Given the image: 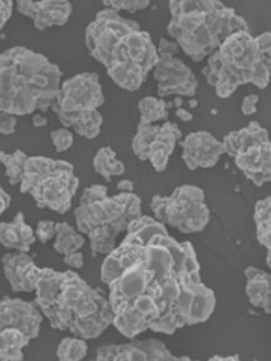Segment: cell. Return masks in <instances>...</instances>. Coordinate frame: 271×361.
<instances>
[{"instance_id":"cell-1","label":"cell","mask_w":271,"mask_h":361,"mask_svg":"<svg viewBox=\"0 0 271 361\" xmlns=\"http://www.w3.org/2000/svg\"><path fill=\"white\" fill-rule=\"evenodd\" d=\"M85 45L120 88L136 92L159 61L150 34L136 20L105 8L85 29Z\"/></svg>"},{"instance_id":"cell-2","label":"cell","mask_w":271,"mask_h":361,"mask_svg":"<svg viewBox=\"0 0 271 361\" xmlns=\"http://www.w3.org/2000/svg\"><path fill=\"white\" fill-rule=\"evenodd\" d=\"M35 304L50 326L84 340L97 339L113 324L108 296L92 288L76 271L42 269Z\"/></svg>"},{"instance_id":"cell-3","label":"cell","mask_w":271,"mask_h":361,"mask_svg":"<svg viewBox=\"0 0 271 361\" xmlns=\"http://www.w3.org/2000/svg\"><path fill=\"white\" fill-rule=\"evenodd\" d=\"M61 85V71L45 55L14 47L0 53V113H47Z\"/></svg>"},{"instance_id":"cell-4","label":"cell","mask_w":271,"mask_h":361,"mask_svg":"<svg viewBox=\"0 0 271 361\" xmlns=\"http://www.w3.org/2000/svg\"><path fill=\"white\" fill-rule=\"evenodd\" d=\"M171 14L168 33L191 61H205L236 32H249L248 23L236 11L222 1H176L169 3Z\"/></svg>"},{"instance_id":"cell-5","label":"cell","mask_w":271,"mask_h":361,"mask_svg":"<svg viewBox=\"0 0 271 361\" xmlns=\"http://www.w3.org/2000/svg\"><path fill=\"white\" fill-rule=\"evenodd\" d=\"M270 33L253 37L250 32H236L207 56L203 75L217 97L225 99L249 82L265 89L270 82Z\"/></svg>"},{"instance_id":"cell-6","label":"cell","mask_w":271,"mask_h":361,"mask_svg":"<svg viewBox=\"0 0 271 361\" xmlns=\"http://www.w3.org/2000/svg\"><path fill=\"white\" fill-rule=\"evenodd\" d=\"M141 215L140 197L134 192L109 197L107 186L94 184L84 190L76 208V229L88 235L95 257L108 255L116 247L118 236Z\"/></svg>"},{"instance_id":"cell-7","label":"cell","mask_w":271,"mask_h":361,"mask_svg":"<svg viewBox=\"0 0 271 361\" xmlns=\"http://www.w3.org/2000/svg\"><path fill=\"white\" fill-rule=\"evenodd\" d=\"M103 87L97 73H80L61 82L50 109L64 128L85 139H95L103 126L99 108L104 104Z\"/></svg>"},{"instance_id":"cell-8","label":"cell","mask_w":271,"mask_h":361,"mask_svg":"<svg viewBox=\"0 0 271 361\" xmlns=\"http://www.w3.org/2000/svg\"><path fill=\"white\" fill-rule=\"evenodd\" d=\"M79 188L74 166L66 160L47 157H28L20 192L33 197L38 208L66 214Z\"/></svg>"},{"instance_id":"cell-9","label":"cell","mask_w":271,"mask_h":361,"mask_svg":"<svg viewBox=\"0 0 271 361\" xmlns=\"http://www.w3.org/2000/svg\"><path fill=\"white\" fill-rule=\"evenodd\" d=\"M150 207L154 219L169 224L184 234L203 231L210 220L205 195L198 186H179L170 197L155 195Z\"/></svg>"},{"instance_id":"cell-10","label":"cell","mask_w":271,"mask_h":361,"mask_svg":"<svg viewBox=\"0 0 271 361\" xmlns=\"http://www.w3.org/2000/svg\"><path fill=\"white\" fill-rule=\"evenodd\" d=\"M154 79L157 82L160 97H194L199 82L194 73L181 59L170 55H160L154 68Z\"/></svg>"},{"instance_id":"cell-11","label":"cell","mask_w":271,"mask_h":361,"mask_svg":"<svg viewBox=\"0 0 271 361\" xmlns=\"http://www.w3.org/2000/svg\"><path fill=\"white\" fill-rule=\"evenodd\" d=\"M97 359L102 361L189 360L170 353L159 340H133L128 344L105 345L99 348Z\"/></svg>"},{"instance_id":"cell-12","label":"cell","mask_w":271,"mask_h":361,"mask_svg":"<svg viewBox=\"0 0 271 361\" xmlns=\"http://www.w3.org/2000/svg\"><path fill=\"white\" fill-rule=\"evenodd\" d=\"M42 323L43 317L37 304L8 296L0 300V330L17 329L33 340L40 334Z\"/></svg>"},{"instance_id":"cell-13","label":"cell","mask_w":271,"mask_h":361,"mask_svg":"<svg viewBox=\"0 0 271 361\" xmlns=\"http://www.w3.org/2000/svg\"><path fill=\"white\" fill-rule=\"evenodd\" d=\"M183 160L190 170L212 168L224 154L222 142L209 132L190 133L183 142Z\"/></svg>"},{"instance_id":"cell-14","label":"cell","mask_w":271,"mask_h":361,"mask_svg":"<svg viewBox=\"0 0 271 361\" xmlns=\"http://www.w3.org/2000/svg\"><path fill=\"white\" fill-rule=\"evenodd\" d=\"M16 6L20 14L33 20L34 27L38 30L66 25L73 13V4L66 0H22Z\"/></svg>"},{"instance_id":"cell-15","label":"cell","mask_w":271,"mask_h":361,"mask_svg":"<svg viewBox=\"0 0 271 361\" xmlns=\"http://www.w3.org/2000/svg\"><path fill=\"white\" fill-rule=\"evenodd\" d=\"M4 276L14 293H34L38 286L42 269L28 252H8L3 259Z\"/></svg>"},{"instance_id":"cell-16","label":"cell","mask_w":271,"mask_h":361,"mask_svg":"<svg viewBox=\"0 0 271 361\" xmlns=\"http://www.w3.org/2000/svg\"><path fill=\"white\" fill-rule=\"evenodd\" d=\"M235 164L255 186L264 185L271 179L270 140L254 142L240 150L235 157Z\"/></svg>"},{"instance_id":"cell-17","label":"cell","mask_w":271,"mask_h":361,"mask_svg":"<svg viewBox=\"0 0 271 361\" xmlns=\"http://www.w3.org/2000/svg\"><path fill=\"white\" fill-rule=\"evenodd\" d=\"M181 137V132L176 124L165 121L160 126V130L147 149V160L157 173H162L168 166L169 159L174 153L178 140Z\"/></svg>"},{"instance_id":"cell-18","label":"cell","mask_w":271,"mask_h":361,"mask_svg":"<svg viewBox=\"0 0 271 361\" xmlns=\"http://www.w3.org/2000/svg\"><path fill=\"white\" fill-rule=\"evenodd\" d=\"M35 241V233L24 214L18 213L11 223H0V244L6 249L28 252Z\"/></svg>"},{"instance_id":"cell-19","label":"cell","mask_w":271,"mask_h":361,"mask_svg":"<svg viewBox=\"0 0 271 361\" xmlns=\"http://www.w3.org/2000/svg\"><path fill=\"white\" fill-rule=\"evenodd\" d=\"M246 275V295L251 305L261 307L266 314H270V275L260 269L250 267L245 270Z\"/></svg>"},{"instance_id":"cell-20","label":"cell","mask_w":271,"mask_h":361,"mask_svg":"<svg viewBox=\"0 0 271 361\" xmlns=\"http://www.w3.org/2000/svg\"><path fill=\"white\" fill-rule=\"evenodd\" d=\"M266 140H270V139L265 128H263L258 121H251L249 126H245L243 129L230 132L228 135H225L222 142V149H224V153L234 158L240 150L249 147L250 144L266 142Z\"/></svg>"},{"instance_id":"cell-21","label":"cell","mask_w":271,"mask_h":361,"mask_svg":"<svg viewBox=\"0 0 271 361\" xmlns=\"http://www.w3.org/2000/svg\"><path fill=\"white\" fill-rule=\"evenodd\" d=\"M30 343L27 335L17 329L0 330V360H23V349Z\"/></svg>"},{"instance_id":"cell-22","label":"cell","mask_w":271,"mask_h":361,"mask_svg":"<svg viewBox=\"0 0 271 361\" xmlns=\"http://www.w3.org/2000/svg\"><path fill=\"white\" fill-rule=\"evenodd\" d=\"M56 234H55L54 247L55 252L61 255H66L71 252H79L84 244L85 239L80 231L73 228L71 224L66 221L56 223L55 225Z\"/></svg>"},{"instance_id":"cell-23","label":"cell","mask_w":271,"mask_h":361,"mask_svg":"<svg viewBox=\"0 0 271 361\" xmlns=\"http://www.w3.org/2000/svg\"><path fill=\"white\" fill-rule=\"evenodd\" d=\"M92 166L95 173L103 176L105 180H110L114 176L124 174L125 166L123 161L116 158L114 150L109 147H103L92 159Z\"/></svg>"},{"instance_id":"cell-24","label":"cell","mask_w":271,"mask_h":361,"mask_svg":"<svg viewBox=\"0 0 271 361\" xmlns=\"http://www.w3.org/2000/svg\"><path fill=\"white\" fill-rule=\"evenodd\" d=\"M271 200L265 197L255 205L254 220L258 240L267 250L271 249Z\"/></svg>"},{"instance_id":"cell-25","label":"cell","mask_w":271,"mask_h":361,"mask_svg":"<svg viewBox=\"0 0 271 361\" xmlns=\"http://www.w3.org/2000/svg\"><path fill=\"white\" fill-rule=\"evenodd\" d=\"M139 113L140 123L152 124L157 121H167L169 116V109L173 106L171 103L164 102L163 99L155 97H145L139 102Z\"/></svg>"},{"instance_id":"cell-26","label":"cell","mask_w":271,"mask_h":361,"mask_svg":"<svg viewBox=\"0 0 271 361\" xmlns=\"http://www.w3.org/2000/svg\"><path fill=\"white\" fill-rule=\"evenodd\" d=\"M27 159V154L22 150H16L13 153L0 152V163L6 168V176L11 185L20 184Z\"/></svg>"},{"instance_id":"cell-27","label":"cell","mask_w":271,"mask_h":361,"mask_svg":"<svg viewBox=\"0 0 271 361\" xmlns=\"http://www.w3.org/2000/svg\"><path fill=\"white\" fill-rule=\"evenodd\" d=\"M159 130H160V126L143 124V123L138 126V130H136V137L133 139L131 147L136 157L143 161L147 160V149L157 137Z\"/></svg>"},{"instance_id":"cell-28","label":"cell","mask_w":271,"mask_h":361,"mask_svg":"<svg viewBox=\"0 0 271 361\" xmlns=\"http://www.w3.org/2000/svg\"><path fill=\"white\" fill-rule=\"evenodd\" d=\"M87 340L78 336L61 340L56 349V356L61 361L82 360L87 356Z\"/></svg>"},{"instance_id":"cell-29","label":"cell","mask_w":271,"mask_h":361,"mask_svg":"<svg viewBox=\"0 0 271 361\" xmlns=\"http://www.w3.org/2000/svg\"><path fill=\"white\" fill-rule=\"evenodd\" d=\"M105 8L113 9L119 13L120 11L136 13V11H144L150 6V1L147 0H105L103 3Z\"/></svg>"},{"instance_id":"cell-30","label":"cell","mask_w":271,"mask_h":361,"mask_svg":"<svg viewBox=\"0 0 271 361\" xmlns=\"http://www.w3.org/2000/svg\"><path fill=\"white\" fill-rule=\"evenodd\" d=\"M50 139H52L55 150L58 153H64L74 144V134L68 128L55 129L54 132H52L50 134Z\"/></svg>"},{"instance_id":"cell-31","label":"cell","mask_w":271,"mask_h":361,"mask_svg":"<svg viewBox=\"0 0 271 361\" xmlns=\"http://www.w3.org/2000/svg\"><path fill=\"white\" fill-rule=\"evenodd\" d=\"M55 225H56V223L52 221V220L39 221L38 225H37V229L34 230L37 240L40 241L42 244H47L48 241L54 239L55 234H56Z\"/></svg>"},{"instance_id":"cell-32","label":"cell","mask_w":271,"mask_h":361,"mask_svg":"<svg viewBox=\"0 0 271 361\" xmlns=\"http://www.w3.org/2000/svg\"><path fill=\"white\" fill-rule=\"evenodd\" d=\"M18 119L16 115L0 113V134L11 135L17 132Z\"/></svg>"},{"instance_id":"cell-33","label":"cell","mask_w":271,"mask_h":361,"mask_svg":"<svg viewBox=\"0 0 271 361\" xmlns=\"http://www.w3.org/2000/svg\"><path fill=\"white\" fill-rule=\"evenodd\" d=\"M259 95L258 94H249L243 99V104H241V113L246 115H253L258 110V103H259Z\"/></svg>"},{"instance_id":"cell-34","label":"cell","mask_w":271,"mask_h":361,"mask_svg":"<svg viewBox=\"0 0 271 361\" xmlns=\"http://www.w3.org/2000/svg\"><path fill=\"white\" fill-rule=\"evenodd\" d=\"M157 54L160 55H170V56H175L180 51L179 45L176 44L175 42L168 40V39H160V43L157 48Z\"/></svg>"},{"instance_id":"cell-35","label":"cell","mask_w":271,"mask_h":361,"mask_svg":"<svg viewBox=\"0 0 271 361\" xmlns=\"http://www.w3.org/2000/svg\"><path fill=\"white\" fill-rule=\"evenodd\" d=\"M63 262H64L66 267L74 269V270H79V269L84 267V255L80 252H71V254L64 255Z\"/></svg>"},{"instance_id":"cell-36","label":"cell","mask_w":271,"mask_h":361,"mask_svg":"<svg viewBox=\"0 0 271 361\" xmlns=\"http://www.w3.org/2000/svg\"><path fill=\"white\" fill-rule=\"evenodd\" d=\"M13 9V1H0V30L6 27V23L11 19Z\"/></svg>"},{"instance_id":"cell-37","label":"cell","mask_w":271,"mask_h":361,"mask_svg":"<svg viewBox=\"0 0 271 361\" xmlns=\"http://www.w3.org/2000/svg\"><path fill=\"white\" fill-rule=\"evenodd\" d=\"M11 197L8 192L0 188V215L6 212L11 205Z\"/></svg>"},{"instance_id":"cell-38","label":"cell","mask_w":271,"mask_h":361,"mask_svg":"<svg viewBox=\"0 0 271 361\" xmlns=\"http://www.w3.org/2000/svg\"><path fill=\"white\" fill-rule=\"evenodd\" d=\"M175 115H176L178 119L184 121V123L193 121V114L190 113L189 110L184 109V108H178L175 111Z\"/></svg>"},{"instance_id":"cell-39","label":"cell","mask_w":271,"mask_h":361,"mask_svg":"<svg viewBox=\"0 0 271 361\" xmlns=\"http://www.w3.org/2000/svg\"><path fill=\"white\" fill-rule=\"evenodd\" d=\"M32 123H33V126L35 128H43V126L48 124V119H47V116L43 113H37V114L33 115Z\"/></svg>"},{"instance_id":"cell-40","label":"cell","mask_w":271,"mask_h":361,"mask_svg":"<svg viewBox=\"0 0 271 361\" xmlns=\"http://www.w3.org/2000/svg\"><path fill=\"white\" fill-rule=\"evenodd\" d=\"M116 188L119 189L120 192H134V183L131 180H121L116 184Z\"/></svg>"},{"instance_id":"cell-41","label":"cell","mask_w":271,"mask_h":361,"mask_svg":"<svg viewBox=\"0 0 271 361\" xmlns=\"http://www.w3.org/2000/svg\"><path fill=\"white\" fill-rule=\"evenodd\" d=\"M238 360L239 356H227V357H222V356H212V360Z\"/></svg>"},{"instance_id":"cell-42","label":"cell","mask_w":271,"mask_h":361,"mask_svg":"<svg viewBox=\"0 0 271 361\" xmlns=\"http://www.w3.org/2000/svg\"><path fill=\"white\" fill-rule=\"evenodd\" d=\"M171 104H173V106H175L176 109H178V108H181V105H183V99L180 98V97H176V98L174 99V102Z\"/></svg>"},{"instance_id":"cell-43","label":"cell","mask_w":271,"mask_h":361,"mask_svg":"<svg viewBox=\"0 0 271 361\" xmlns=\"http://www.w3.org/2000/svg\"><path fill=\"white\" fill-rule=\"evenodd\" d=\"M190 108H196L198 106V102L195 99H190L189 102Z\"/></svg>"}]
</instances>
